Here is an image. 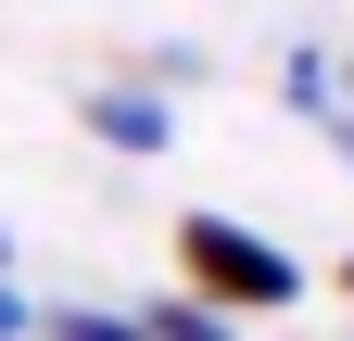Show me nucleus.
<instances>
[{"label": "nucleus", "instance_id": "nucleus-1", "mask_svg": "<svg viewBox=\"0 0 354 341\" xmlns=\"http://www.w3.org/2000/svg\"><path fill=\"white\" fill-rule=\"evenodd\" d=\"M177 291L190 304H215V316H279V304H304V266L266 228H241V215H177Z\"/></svg>", "mask_w": 354, "mask_h": 341}, {"label": "nucleus", "instance_id": "nucleus-2", "mask_svg": "<svg viewBox=\"0 0 354 341\" xmlns=\"http://www.w3.org/2000/svg\"><path fill=\"white\" fill-rule=\"evenodd\" d=\"M88 139L127 152V164H152V152H177V101L152 76H114V89H88Z\"/></svg>", "mask_w": 354, "mask_h": 341}, {"label": "nucleus", "instance_id": "nucleus-3", "mask_svg": "<svg viewBox=\"0 0 354 341\" xmlns=\"http://www.w3.org/2000/svg\"><path fill=\"white\" fill-rule=\"evenodd\" d=\"M140 341H241V329L215 316V304H190V291H165V304L140 316Z\"/></svg>", "mask_w": 354, "mask_h": 341}, {"label": "nucleus", "instance_id": "nucleus-4", "mask_svg": "<svg viewBox=\"0 0 354 341\" xmlns=\"http://www.w3.org/2000/svg\"><path fill=\"white\" fill-rule=\"evenodd\" d=\"M38 329H51V341H140V316H102V304H51Z\"/></svg>", "mask_w": 354, "mask_h": 341}, {"label": "nucleus", "instance_id": "nucleus-5", "mask_svg": "<svg viewBox=\"0 0 354 341\" xmlns=\"http://www.w3.org/2000/svg\"><path fill=\"white\" fill-rule=\"evenodd\" d=\"M279 89H291V114H329V101H342V76H329L317 51H291V76H279Z\"/></svg>", "mask_w": 354, "mask_h": 341}, {"label": "nucleus", "instance_id": "nucleus-6", "mask_svg": "<svg viewBox=\"0 0 354 341\" xmlns=\"http://www.w3.org/2000/svg\"><path fill=\"white\" fill-rule=\"evenodd\" d=\"M317 126H329V152H342V164H354V101H329V114H317Z\"/></svg>", "mask_w": 354, "mask_h": 341}, {"label": "nucleus", "instance_id": "nucleus-7", "mask_svg": "<svg viewBox=\"0 0 354 341\" xmlns=\"http://www.w3.org/2000/svg\"><path fill=\"white\" fill-rule=\"evenodd\" d=\"M26 329H38V316H26V304H13V278H0V341H26Z\"/></svg>", "mask_w": 354, "mask_h": 341}, {"label": "nucleus", "instance_id": "nucleus-8", "mask_svg": "<svg viewBox=\"0 0 354 341\" xmlns=\"http://www.w3.org/2000/svg\"><path fill=\"white\" fill-rule=\"evenodd\" d=\"M0 278H13V228H0Z\"/></svg>", "mask_w": 354, "mask_h": 341}, {"label": "nucleus", "instance_id": "nucleus-9", "mask_svg": "<svg viewBox=\"0 0 354 341\" xmlns=\"http://www.w3.org/2000/svg\"><path fill=\"white\" fill-rule=\"evenodd\" d=\"M342 291H354V253H342Z\"/></svg>", "mask_w": 354, "mask_h": 341}]
</instances>
